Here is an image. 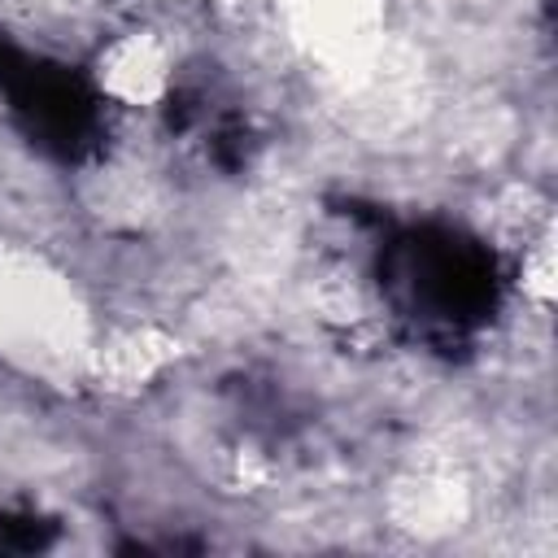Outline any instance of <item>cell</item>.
<instances>
[{"mask_svg": "<svg viewBox=\"0 0 558 558\" xmlns=\"http://www.w3.org/2000/svg\"><path fill=\"white\" fill-rule=\"evenodd\" d=\"M0 344L13 353H39V362H61L78 340V305L61 279L22 253L0 248Z\"/></svg>", "mask_w": 558, "mask_h": 558, "instance_id": "obj_1", "label": "cell"}, {"mask_svg": "<svg viewBox=\"0 0 558 558\" xmlns=\"http://www.w3.org/2000/svg\"><path fill=\"white\" fill-rule=\"evenodd\" d=\"M96 83L105 96L131 105V109H153L170 83H174V48L157 31H126L100 48L96 61Z\"/></svg>", "mask_w": 558, "mask_h": 558, "instance_id": "obj_2", "label": "cell"}, {"mask_svg": "<svg viewBox=\"0 0 558 558\" xmlns=\"http://www.w3.org/2000/svg\"><path fill=\"white\" fill-rule=\"evenodd\" d=\"M174 357V340L161 336L157 327H126L118 336H109L105 344H96L87 353L96 379H105L100 388L109 392H135L148 379L161 375V366Z\"/></svg>", "mask_w": 558, "mask_h": 558, "instance_id": "obj_3", "label": "cell"}, {"mask_svg": "<svg viewBox=\"0 0 558 558\" xmlns=\"http://www.w3.org/2000/svg\"><path fill=\"white\" fill-rule=\"evenodd\" d=\"M392 510H397L401 527H414V532H449L466 514V488L453 475H445V471H423V475H414V480L401 484Z\"/></svg>", "mask_w": 558, "mask_h": 558, "instance_id": "obj_4", "label": "cell"}]
</instances>
